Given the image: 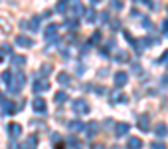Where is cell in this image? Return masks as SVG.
I'll return each instance as SVG.
<instances>
[{
    "label": "cell",
    "mask_w": 168,
    "mask_h": 149,
    "mask_svg": "<svg viewBox=\"0 0 168 149\" xmlns=\"http://www.w3.org/2000/svg\"><path fill=\"white\" fill-rule=\"evenodd\" d=\"M73 109H75V113H87V111H89L87 102H85V99H75V102H73Z\"/></svg>",
    "instance_id": "cell-1"
},
{
    "label": "cell",
    "mask_w": 168,
    "mask_h": 149,
    "mask_svg": "<svg viewBox=\"0 0 168 149\" xmlns=\"http://www.w3.org/2000/svg\"><path fill=\"white\" fill-rule=\"evenodd\" d=\"M71 14H73V16L83 14V6H81L79 0H71Z\"/></svg>",
    "instance_id": "cell-2"
},
{
    "label": "cell",
    "mask_w": 168,
    "mask_h": 149,
    "mask_svg": "<svg viewBox=\"0 0 168 149\" xmlns=\"http://www.w3.org/2000/svg\"><path fill=\"white\" fill-rule=\"evenodd\" d=\"M34 109L38 111V113H44V111H46V102L42 98H36L34 99Z\"/></svg>",
    "instance_id": "cell-3"
},
{
    "label": "cell",
    "mask_w": 168,
    "mask_h": 149,
    "mask_svg": "<svg viewBox=\"0 0 168 149\" xmlns=\"http://www.w3.org/2000/svg\"><path fill=\"white\" fill-rule=\"evenodd\" d=\"M16 44L22 46V48H30L32 44H34V42H32L30 38H26V36H18V38H16Z\"/></svg>",
    "instance_id": "cell-4"
},
{
    "label": "cell",
    "mask_w": 168,
    "mask_h": 149,
    "mask_svg": "<svg viewBox=\"0 0 168 149\" xmlns=\"http://www.w3.org/2000/svg\"><path fill=\"white\" fill-rule=\"evenodd\" d=\"M57 34V26L56 24H50L48 26V30H46V40H53V36Z\"/></svg>",
    "instance_id": "cell-5"
},
{
    "label": "cell",
    "mask_w": 168,
    "mask_h": 149,
    "mask_svg": "<svg viewBox=\"0 0 168 149\" xmlns=\"http://www.w3.org/2000/svg\"><path fill=\"white\" fill-rule=\"evenodd\" d=\"M115 84H117V86H125V84H127V74L119 72L117 76H115Z\"/></svg>",
    "instance_id": "cell-6"
},
{
    "label": "cell",
    "mask_w": 168,
    "mask_h": 149,
    "mask_svg": "<svg viewBox=\"0 0 168 149\" xmlns=\"http://www.w3.org/2000/svg\"><path fill=\"white\" fill-rule=\"evenodd\" d=\"M48 88H50V86H48V82H38V84H34V92H38V94L46 92Z\"/></svg>",
    "instance_id": "cell-7"
},
{
    "label": "cell",
    "mask_w": 168,
    "mask_h": 149,
    "mask_svg": "<svg viewBox=\"0 0 168 149\" xmlns=\"http://www.w3.org/2000/svg\"><path fill=\"white\" fill-rule=\"evenodd\" d=\"M140 145H143V141L137 139V137H131V139H129V149H140Z\"/></svg>",
    "instance_id": "cell-8"
},
{
    "label": "cell",
    "mask_w": 168,
    "mask_h": 149,
    "mask_svg": "<svg viewBox=\"0 0 168 149\" xmlns=\"http://www.w3.org/2000/svg\"><path fill=\"white\" fill-rule=\"evenodd\" d=\"M138 127L143 131H148V115H143V118L138 119Z\"/></svg>",
    "instance_id": "cell-9"
},
{
    "label": "cell",
    "mask_w": 168,
    "mask_h": 149,
    "mask_svg": "<svg viewBox=\"0 0 168 149\" xmlns=\"http://www.w3.org/2000/svg\"><path fill=\"white\" fill-rule=\"evenodd\" d=\"M10 133H12V137H18L20 133H22V127H20L18 123H12L10 125Z\"/></svg>",
    "instance_id": "cell-10"
},
{
    "label": "cell",
    "mask_w": 168,
    "mask_h": 149,
    "mask_svg": "<svg viewBox=\"0 0 168 149\" xmlns=\"http://www.w3.org/2000/svg\"><path fill=\"white\" fill-rule=\"evenodd\" d=\"M127 131H129V125H127V123H119V125H117V135H119V137L125 135Z\"/></svg>",
    "instance_id": "cell-11"
},
{
    "label": "cell",
    "mask_w": 168,
    "mask_h": 149,
    "mask_svg": "<svg viewBox=\"0 0 168 149\" xmlns=\"http://www.w3.org/2000/svg\"><path fill=\"white\" fill-rule=\"evenodd\" d=\"M12 64H16V66H24L26 58L24 56H12Z\"/></svg>",
    "instance_id": "cell-12"
},
{
    "label": "cell",
    "mask_w": 168,
    "mask_h": 149,
    "mask_svg": "<svg viewBox=\"0 0 168 149\" xmlns=\"http://www.w3.org/2000/svg\"><path fill=\"white\" fill-rule=\"evenodd\" d=\"M69 127H71L73 131H81V129H83V123H81V121H71Z\"/></svg>",
    "instance_id": "cell-13"
},
{
    "label": "cell",
    "mask_w": 168,
    "mask_h": 149,
    "mask_svg": "<svg viewBox=\"0 0 168 149\" xmlns=\"http://www.w3.org/2000/svg\"><path fill=\"white\" fill-rule=\"evenodd\" d=\"M57 82H59V84H63V86H67V84H69L67 74H59V76H57Z\"/></svg>",
    "instance_id": "cell-14"
},
{
    "label": "cell",
    "mask_w": 168,
    "mask_h": 149,
    "mask_svg": "<svg viewBox=\"0 0 168 149\" xmlns=\"http://www.w3.org/2000/svg\"><path fill=\"white\" fill-rule=\"evenodd\" d=\"M66 99H67V94H66V92H59V94L56 95V102H57V103H63Z\"/></svg>",
    "instance_id": "cell-15"
},
{
    "label": "cell",
    "mask_w": 168,
    "mask_h": 149,
    "mask_svg": "<svg viewBox=\"0 0 168 149\" xmlns=\"http://www.w3.org/2000/svg\"><path fill=\"white\" fill-rule=\"evenodd\" d=\"M97 18V14H95V10H87V16H85V20L87 22H93V20Z\"/></svg>",
    "instance_id": "cell-16"
},
{
    "label": "cell",
    "mask_w": 168,
    "mask_h": 149,
    "mask_svg": "<svg viewBox=\"0 0 168 149\" xmlns=\"http://www.w3.org/2000/svg\"><path fill=\"white\" fill-rule=\"evenodd\" d=\"M156 135H160V137H162V135H166V125H162V123H160V125H156Z\"/></svg>",
    "instance_id": "cell-17"
},
{
    "label": "cell",
    "mask_w": 168,
    "mask_h": 149,
    "mask_svg": "<svg viewBox=\"0 0 168 149\" xmlns=\"http://www.w3.org/2000/svg\"><path fill=\"white\" fill-rule=\"evenodd\" d=\"M127 54H125V52H119V54H117V62H127Z\"/></svg>",
    "instance_id": "cell-18"
},
{
    "label": "cell",
    "mask_w": 168,
    "mask_h": 149,
    "mask_svg": "<svg viewBox=\"0 0 168 149\" xmlns=\"http://www.w3.org/2000/svg\"><path fill=\"white\" fill-rule=\"evenodd\" d=\"M152 149H166V145H164L162 141H154V143H152Z\"/></svg>",
    "instance_id": "cell-19"
},
{
    "label": "cell",
    "mask_w": 168,
    "mask_h": 149,
    "mask_svg": "<svg viewBox=\"0 0 168 149\" xmlns=\"http://www.w3.org/2000/svg\"><path fill=\"white\" fill-rule=\"evenodd\" d=\"M38 26H40V20H38V18H32V30H40Z\"/></svg>",
    "instance_id": "cell-20"
},
{
    "label": "cell",
    "mask_w": 168,
    "mask_h": 149,
    "mask_svg": "<svg viewBox=\"0 0 168 149\" xmlns=\"http://www.w3.org/2000/svg\"><path fill=\"white\" fill-rule=\"evenodd\" d=\"M67 26L71 30H75V28H77V20H67Z\"/></svg>",
    "instance_id": "cell-21"
},
{
    "label": "cell",
    "mask_w": 168,
    "mask_h": 149,
    "mask_svg": "<svg viewBox=\"0 0 168 149\" xmlns=\"http://www.w3.org/2000/svg\"><path fill=\"white\" fill-rule=\"evenodd\" d=\"M42 72H44V74H50V72H52V66H50V64H44V66H42Z\"/></svg>",
    "instance_id": "cell-22"
},
{
    "label": "cell",
    "mask_w": 168,
    "mask_h": 149,
    "mask_svg": "<svg viewBox=\"0 0 168 149\" xmlns=\"http://www.w3.org/2000/svg\"><path fill=\"white\" fill-rule=\"evenodd\" d=\"M133 72L134 74H143V68H140L138 64H133Z\"/></svg>",
    "instance_id": "cell-23"
},
{
    "label": "cell",
    "mask_w": 168,
    "mask_h": 149,
    "mask_svg": "<svg viewBox=\"0 0 168 149\" xmlns=\"http://www.w3.org/2000/svg\"><path fill=\"white\" fill-rule=\"evenodd\" d=\"M87 131H89V135H93L95 131H97V125H95V123H93V125H89V127H87Z\"/></svg>",
    "instance_id": "cell-24"
},
{
    "label": "cell",
    "mask_w": 168,
    "mask_h": 149,
    "mask_svg": "<svg viewBox=\"0 0 168 149\" xmlns=\"http://www.w3.org/2000/svg\"><path fill=\"white\" fill-rule=\"evenodd\" d=\"M111 6H113V8H121V6H123V4H121V2H119V0H111Z\"/></svg>",
    "instance_id": "cell-25"
},
{
    "label": "cell",
    "mask_w": 168,
    "mask_h": 149,
    "mask_svg": "<svg viewBox=\"0 0 168 149\" xmlns=\"http://www.w3.org/2000/svg\"><path fill=\"white\" fill-rule=\"evenodd\" d=\"M66 8H67V4H66V2H59V4H57V10H59V12H63Z\"/></svg>",
    "instance_id": "cell-26"
},
{
    "label": "cell",
    "mask_w": 168,
    "mask_h": 149,
    "mask_svg": "<svg viewBox=\"0 0 168 149\" xmlns=\"http://www.w3.org/2000/svg\"><path fill=\"white\" fill-rule=\"evenodd\" d=\"M10 76H12L10 72H4V74H2V79H4V82H10Z\"/></svg>",
    "instance_id": "cell-27"
},
{
    "label": "cell",
    "mask_w": 168,
    "mask_h": 149,
    "mask_svg": "<svg viewBox=\"0 0 168 149\" xmlns=\"http://www.w3.org/2000/svg\"><path fill=\"white\" fill-rule=\"evenodd\" d=\"M162 30L168 32V20H164V22H162Z\"/></svg>",
    "instance_id": "cell-28"
},
{
    "label": "cell",
    "mask_w": 168,
    "mask_h": 149,
    "mask_svg": "<svg viewBox=\"0 0 168 149\" xmlns=\"http://www.w3.org/2000/svg\"><path fill=\"white\" fill-rule=\"evenodd\" d=\"M162 84H166V86H168V78H164V79H162Z\"/></svg>",
    "instance_id": "cell-29"
},
{
    "label": "cell",
    "mask_w": 168,
    "mask_h": 149,
    "mask_svg": "<svg viewBox=\"0 0 168 149\" xmlns=\"http://www.w3.org/2000/svg\"><path fill=\"white\" fill-rule=\"evenodd\" d=\"M91 2H101V0H91Z\"/></svg>",
    "instance_id": "cell-30"
},
{
    "label": "cell",
    "mask_w": 168,
    "mask_h": 149,
    "mask_svg": "<svg viewBox=\"0 0 168 149\" xmlns=\"http://www.w3.org/2000/svg\"><path fill=\"white\" fill-rule=\"evenodd\" d=\"M0 62H2V54H0Z\"/></svg>",
    "instance_id": "cell-31"
}]
</instances>
